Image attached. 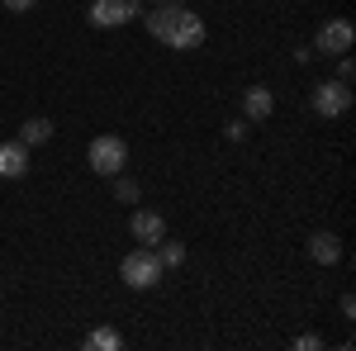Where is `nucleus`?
Masks as SVG:
<instances>
[{"instance_id": "obj_11", "label": "nucleus", "mask_w": 356, "mask_h": 351, "mask_svg": "<svg viewBox=\"0 0 356 351\" xmlns=\"http://www.w3.org/2000/svg\"><path fill=\"white\" fill-rule=\"evenodd\" d=\"M19 142H24V147H43V142H53V124H48V119H24Z\"/></svg>"}, {"instance_id": "obj_13", "label": "nucleus", "mask_w": 356, "mask_h": 351, "mask_svg": "<svg viewBox=\"0 0 356 351\" xmlns=\"http://www.w3.org/2000/svg\"><path fill=\"white\" fill-rule=\"evenodd\" d=\"M152 252H157V261H162V266H181V261H186V243H171V238H162Z\"/></svg>"}, {"instance_id": "obj_16", "label": "nucleus", "mask_w": 356, "mask_h": 351, "mask_svg": "<svg viewBox=\"0 0 356 351\" xmlns=\"http://www.w3.org/2000/svg\"><path fill=\"white\" fill-rule=\"evenodd\" d=\"M337 81H347V85L356 81V62H352L347 53H342V62H337Z\"/></svg>"}, {"instance_id": "obj_3", "label": "nucleus", "mask_w": 356, "mask_h": 351, "mask_svg": "<svg viewBox=\"0 0 356 351\" xmlns=\"http://www.w3.org/2000/svg\"><path fill=\"white\" fill-rule=\"evenodd\" d=\"M90 171H100V176H119L124 166H129V142L119 133H100L95 142H90Z\"/></svg>"}, {"instance_id": "obj_10", "label": "nucleus", "mask_w": 356, "mask_h": 351, "mask_svg": "<svg viewBox=\"0 0 356 351\" xmlns=\"http://www.w3.org/2000/svg\"><path fill=\"white\" fill-rule=\"evenodd\" d=\"M309 256H314L318 266H337V261H342V238H337V233H314V238H309Z\"/></svg>"}, {"instance_id": "obj_7", "label": "nucleus", "mask_w": 356, "mask_h": 351, "mask_svg": "<svg viewBox=\"0 0 356 351\" xmlns=\"http://www.w3.org/2000/svg\"><path fill=\"white\" fill-rule=\"evenodd\" d=\"M129 233H134L138 247H157L166 238V218L152 214V209H134V218H129Z\"/></svg>"}, {"instance_id": "obj_19", "label": "nucleus", "mask_w": 356, "mask_h": 351, "mask_svg": "<svg viewBox=\"0 0 356 351\" xmlns=\"http://www.w3.org/2000/svg\"><path fill=\"white\" fill-rule=\"evenodd\" d=\"M152 5H186V0H152Z\"/></svg>"}, {"instance_id": "obj_2", "label": "nucleus", "mask_w": 356, "mask_h": 351, "mask_svg": "<svg viewBox=\"0 0 356 351\" xmlns=\"http://www.w3.org/2000/svg\"><path fill=\"white\" fill-rule=\"evenodd\" d=\"M162 261H157V252L152 247H134L124 261H119V275H124V285L129 290H152L157 280H162Z\"/></svg>"}, {"instance_id": "obj_6", "label": "nucleus", "mask_w": 356, "mask_h": 351, "mask_svg": "<svg viewBox=\"0 0 356 351\" xmlns=\"http://www.w3.org/2000/svg\"><path fill=\"white\" fill-rule=\"evenodd\" d=\"M86 19L95 28H124L129 19H138V0H95Z\"/></svg>"}, {"instance_id": "obj_8", "label": "nucleus", "mask_w": 356, "mask_h": 351, "mask_svg": "<svg viewBox=\"0 0 356 351\" xmlns=\"http://www.w3.org/2000/svg\"><path fill=\"white\" fill-rule=\"evenodd\" d=\"M29 171V147L19 138H10V142H0V176L5 181H19Z\"/></svg>"}, {"instance_id": "obj_4", "label": "nucleus", "mask_w": 356, "mask_h": 351, "mask_svg": "<svg viewBox=\"0 0 356 351\" xmlns=\"http://www.w3.org/2000/svg\"><path fill=\"white\" fill-rule=\"evenodd\" d=\"M309 105H314V114H323V119H337V114H347V109H352V85H347V81L314 85Z\"/></svg>"}, {"instance_id": "obj_9", "label": "nucleus", "mask_w": 356, "mask_h": 351, "mask_svg": "<svg viewBox=\"0 0 356 351\" xmlns=\"http://www.w3.org/2000/svg\"><path fill=\"white\" fill-rule=\"evenodd\" d=\"M275 114V95L266 90V85H252L243 95V119H252V124H261V119H271Z\"/></svg>"}, {"instance_id": "obj_1", "label": "nucleus", "mask_w": 356, "mask_h": 351, "mask_svg": "<svg viewBox=\"0 0 356 351\" xmlns=\"http://www.w3.org/2000/svg\"><path fill=\"white\" fill-rule=\"evenodd\" d=\"M143 24L147 33L166 43L171 53H195L200 43H204V19L195 15L191 5H152L147 15H143Z\"/></svg>"}, {"instance_id": "obj_5", "label": "nucleus", "mask_w": 356, "mask_h": 351, "mask_svg": "<svg viewBox=\"0 0 356 351\" xmlns=\"http://www.w3.org/2000/svg\"><path fill=\"white\" fill-rule=\"evenodd\" d=\"M352 43H356V28H352V19H328V24L318 28V38H314V53L342 57V53H352Z\"/></svg>"}, {"instance_id": "obj_17", "label": "nucleus", "mask_w": 356, "mask_h": 351, "mask_svg": "<svg viewBox=\"0 0 356 351\" xmlns=\"http://www.w3.org/2000/svg\"><path fill=\"white\" fill-rule=\"evenodd\" d=\"M223 133L233 138V142H243V138H247V119H228V124H223Z\"/></svg>"}, {"instance_id": "obj_15", "label": "nucleus", "mask_w": 356, "mask_h": 351, "mask_svg": "<svg viewBox=\"0 0 356 351\" xmlns=\"http://www.w3.org/2000/svg\"><path fill=\"white\" fill-rule=\"evenodd\" d=\"M114 195H119L124 204H134V199H138V181H129V176H124V181L114 186Z\"/></svg>"}, {"instance_id": "obj_14", "label": "nucleus", "mask_w": 356, "mask_h": 351, "mask_svg": "<svg viewBox=\"0 0 356 351\" xmlns=\"http://www.w3.org/2000/svg\"><path fill=\"white\" fill-rule=\"evenodd\" d=\"M328 342L318 337V332H304V337H295V351H323Z\"/></svg>"}, {"instance_id": "obj_12", "label": "nucleus", "mask_w": 356, "mask_h": 351, "mask_svg": "<svg viewBox=\"0 0 356 351\" xmlns=\"http://www.w3.org/2000/svg\"><path fill=\"white\" fill-rule=\"evenodd\" d=\"M86 347H90V351H119V347H124V337H119L114 327H95V332L86 337Z\"/></svg>"}, {"instance_id": "obj_18", "label": "nucleus", "mask_w": 356, "mask_h": 351, "mask_svg": "<svg viewBox=\"0 0 356 351\" xmlns=\"http://www.w3.org/2000/svg\"><path fill=\"white\" fill-rule=\"evenodd\" d=\"M0 5H5V10H10V15H24V10H33V5H38V0H0Z\"/></svg>"}]
</instances>
